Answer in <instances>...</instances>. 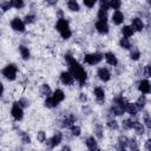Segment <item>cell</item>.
<instances>
[{"instance_id": "cell-1", "label": "cell", "mask_w": 151, "mask_h": 151, "mask_svg": "<svg viewBox=\"0 0 151 151\" xmlns=\"http://www.w3.org/2000/svg\"><path fill=\"white\" fill-rule=\"evenodd\" d=\"M66 70H68L71 72V74L73 76V78L76 80V85L78 86V88L85 90V87L88 85V80H90V73H88L87 67H85L80 63V60L77 59L72 64L66 66Z\"/></svg>"}, {"instance_id": "cell-2", "label": "cell", "mask_w": 151, "mask_h": 151, "mask_svg": "<svg viewBox=\"0 0 151 151\" xmlns=\"http://www.w3.org/2000/svg\"><path fill=\"white\" fill-rule=\"evenodd\" d=\"M53 28L58 33L59 38L63 41L71 40L72 37H73V34H74L73 28H72V25H71V20L67 17L55 19L54 22H53Z\"/></svg>"}, {"instance_id": "cell-3", "label": "cell", "mask_w": 151, "mask_h": 151, "mask_svg": "<svg viewBox=\"0 0 151 151\" xmlns=\"http://www.w3.org/2000/svg\"><path fill=\"white\" fill-rule=\"evenodd\" d=\"M0 76L4 80L8 81V83H14L19 79L20 76V70H19V65L14 61H9L6 63L1 70H0Z\"/></svg>"}, {"instance_id": "cell-4", "label": "cell", "mask_w": 151, "mask_h": 151, "mask_svg": "<svg viewBox=\"0 0 151 151\" xmlns=\"http://www.w3.org/2000/svg\"><path fill=\"white\" fill-rule=\"evenodd\" d=\"M80 63L85 67H97L101 65L103 63V51L94 50V51H88L84 52L80 59Z\"/></svg>"}, {"instance_id": "cell-5", "label": "cell", "mask_w": 151, "mask_h": 151, "mask_svg": "<svg viewBox=\"0 0 151 151\" xmlns=\"http://www.w3.org/2000/svg\"><path fill=\"white\" fill-rule=\"evenodd\" d=\"M94 78L98 80L99 84L105 86V85L110 84L113 80L114 71L112 68H110L109 66H106V65H99L94 70Z\"/></svg>"}, {"instance_id": "cell-6", "label": "cell", "mask_w": 151, "mask_h": 151, "mask_svg": "<svg viewBox=\"0 0 151 151\" xmlns=\"http://www.w3.org/2000/svg\"><path fill=\"white\" fill-rule=\"evenodd\" d=\"M107 90L101 84H94L91 87L90 96L98 106H105L107 103Z\"/></svg>"}, {"instance_id": "cell-7", "label": "cell", "mask_w": 151, "mask_h": 151, "mask_svg": "<svg viewBox=\"0 0 151 151\" xmlns=\"http://www.w3.org/2000/svg\"><path fill=\"white\" fill-rule=\"evenodd\" d=\"M63 143H65V131L54 129V131L51 134H48V138H47L46 143L44 144V147L50 151H54Z\"/></svg>"}, {"instance_id": "cell-8", "label": "cell", "mask_w": 151, "mask_h": 151, "mask_svg": "<svg viewBox=\"0 0 151 151\" xmlns=\"http://www.w3.org/2000/svg\"><path fill=\"white\" fill-rule=\"evenodd\" d=\"M129 25L133 29V32L137 34H143L144 32L149 31V22H146L140 15L133 14L129 19Z\"/></svg>"}, {"instance_id": "cell-9", "label": "cell", "mask_w": 151, "mask_h": 151, "mask_svg": "<svg viewBox=\"0 0 151 151\" xmlns=\"http://www.w3.org/2000/svg\"><path fill=\"white\" fill-rule=\"evenodd\" d=\"M103 61L105 63L104 65L109 66L112 70H117L120 66V59H119L118 54L112 50L103 51Z\"/></svg>"}, {"instance_id": "cell-10", "label": "cell", "mask_w": 151, "mask_h": 151, "mask_svg": "<svg viewBox=\"0 0 151 151\" xmlns=\"http://www.w3.org/2000/svg\"><path fill=\"white\" fill-rule=\"evenodd\" d=\"M9 29L17 34H25L27 32V26L25 25L21 15H13L8 21Z\"/></svg>"}, {"instance_id": "cell-11", "label": "cell", "mask_w": 151, "mask_h": 151, "mask_svg": "<svg viewBox=\"0 0 151 151\" xmlns=\"http://www.w3.org/2000/svg\"><path fill=\"white\" fill-rule=\"evenodd\" d=\"M134 92L137 94H144L150 96L151 93V81L146 78H138L134 81Z\"/></svg>"}, {"instance_id": "cell-12", "label": "cell", "mask_w": 151, "mask_h": 151, "mask_svg": "<svg viewBox=\"0 0 151 151\" xmlns=\"http://www.w3.org/2000/svg\"><path fill=\"white\" fill-rule=\"evenodd\" d=\"M58 81L63 87H66V88L76 87V80H74L73 76L71 74V72L66 68L61 70L58 73Z\"/></svg>"}, {"instance_id": "cell-13", "label": "cell", "mask_w": 151, "mask_h": 151, "mask_svg": "<svg viewBox=\"0 0 151 151\" xmlns=\"http://www.w3.org/2000/svg\"><path fill=\"white\" fill-rule=\"evenodd\" d=\"M126 12L124 9H119V11H112L110 12V17H109V22L110 25L114 26V27H120L125 24L126 21Z\"/></svg>"}, {"instance_id": "cell-14", "label": "cell", "mask_w": 151, "mask_h": 151, "mask_svg": "<svg viewBox=\"0 0 151 151\" xmlns=\"http://www.w3.org/2000/svg\"><path fill=\"white\" fill-rule=\"evenodd\" d=\"M92 27H93V32H96L100 37H107L111 33V25L109 21H105V20L94 19Z\"/></svg>"}, {"instance_id": "cell-15", "label": "cell", "mask_w": 151, "mask_h": 151, "mask_svg": "<svg viewBox=\"0 0 151 151\" xmlns=\"http://www.w3.org/2000/svg\"><path fill=\"white\" fill-rule=\"evenodd\" d=\"M8 113H9V116H11L12 120L15 122V123H21V122L25 119V110H24L21 106H19V104H18L15 100L12 101V104H11V106H9Z\"/></svg>"}, {"instance_id": "cell-16", "label": "cell", "mask_w": 151, "mask_h": 151, "mask_svg": "<svg viewBox=\"0 0 151 151\" xmlns=\"http://www.w3.org/2000/svg\"><path fill=\"white\" fill-rule=\"evenodd\" d=\"M91 134L94 136L99 143L105 140V138H106V129H105L104 123L101 120H96V122L92 123Z\"/></svg>"}, {"instance_id": "cell-17", "label": "cell", "mask_w": 151, "mask_h": 151, "mask_svg": "<svg viewBox=\"0 0 151 151\" xmlns=\"http://www.w3.org/2000/svg\"><path fill=\"white\" fill-rule=\"evenodd\" d=\"M21 17H22V20H24L25 25L27 26V28L31 27V26L37 25V24H38V20H39L38 11L34 9V8H31V7H28V9H27V11L24 13V15H21Z\"/></svg>"}, {"instance_id": "cell-18", "label": "cell", "mask_w": 151, "mask_h": 151, "mask_svg": "<svg viewBox=\"0 0 151 151\" xmlns=\"http://www.w3.org/2000/svg\"><path fill=\"white\" fill-rule=\"evenodd\" d=\"M143 50L140 48V46L138 45H133L132 48L127 52V59L131 61V63H134V64H140V61L143 60Z\"/></svg>"}, {"instance_id": "cell-19", "label": "cell", "mask_w": 151, "mask_h": 151, "mask_svg": "<svg viewBox=\"0 0 151 151\" xmlns=\"http://www.w3.org/2000/svg\"><path fill=\"white\" fill-rule=\"evenodd\" d=\"M131 133H132V136H134V137H137V138H139V139H144L145 137L150 136V132H149V131L145 129V126L140 123L139 118H138V119H136V122H134V125H133V127H132Z\"/></svg>"}, {"instance_id": "cell-20", "label": "cell", "mask_w": 151, "mask_h": 151, "mask_svg": "<svg viewBox=\"0 0 151 151\" xmlns=\"http://www.w3.org/2000/svg\"><path fill=\"white\" fill-rule=\"evenodd\" d=\"M104 126L106 129V131H110L112 133H118L120 130V125H119V119L116 117H105L104 119Z\"/></svg>"}, {"instance_id": "cell-21", "label": "cell", "mask_w": 151, "mask_h": 151, "mask_svg": "<svg viewBox=\"0 0 151 151\" xmlns=\"http://www.w3.org/2000/svg\"><path fill=\"white\" fill-rule=\"evenodd\" d=\"M51 97H52V99H53L59 106H61V105L66 101V99H67V93H66V91H65L63 87L58 86V87H54V88H53V92H52Z\"/></svg>"}, {"instance_id": "cell-22", "label": "cell", "mask_w": 151, "mask_h": 151, "mask_svg": "<svg viewBox=\"0 0 151 151\" xmlns=\"http://www.w3.org/2000/svg\"><path fill=\"white\" fill-rule=\"evenodd\" d=\"M17 50H18V54L22 61H29L32 59V50L27 44L20 42L18 45Z\"/></svg>"}, {"instance_id": "cell-23", "label": "cell", "mask_w": 151, "mask_h": 151, "mask_svg": "<svg viewBox=\"0 0 151 151\" xmlns=\"http://www.w3.org/2000/svg\"><path fill=\"white\" fill-rule=\"evenodd\" d=\"M83 144L85 146L86 150L88 151H92V150H96L100 146V143L97 140V138L94 136H92L91 133L86 134V136H83Z\"/></svg>"}, {"instance_id": "cell-24", "label": "cell", "mask_w": 151, "mask_h": 151, "mask_svg": "<svg viewBox=\"0 0 151 151\" xmlns=\"http://www.w3.org/2000/svg\"><path fill=\"white\" fill-rule=\"evenodd\" d=\"M65 134H66V137H70V138H73V139L81 138V137L84 136L83 126H81L79 123H76V124H73L67 131H65Z\"/></svg>"}, {"instance_id": "cell-25", "label": "cell", "mask_w": 151, "mask_h": 151, "mask_svg": "<svg viewBox=\"0 0 151 151\" xmlns=\"http://www.w3.org/2000/svg\"><path fill=\"white\" fill-rule=\"evenodd\" d=\"M64 6H65V12H70L72 14H78L83 11V7H81V4L77 0H67L64 2Z\"/></svg>"}, {"instance_id": "cell-26", "label": "cell", "mask_w": 151, "mask_h": 151, "mask_svg": "<svg viewBox=\"0 0 151 151\" xmlns=\"http://www.w3.org/2000/svg\"><path fill=\"white\" fill-rule=\"evenodd\" d=\"M137 107L139 109L140 112H143L144 110L149 109V96H144V94H136V97L132 100Z\"/></svg>"}, {"instance_id": "cell-27", "label": "cell", "mask_w": 151, "mask_h": 151, "mask_svg": "<svg viewBox=\"0 0 151 151\" xmlns=\"http://www.w3.org/2000/svg\"><path fill=\"white\" fill-rule=\"evenodd\" d=\"M142 112L139 111V109L137 107V105L132 101V100H129L125 105V116L127 117H131V118H139V114Z\"/></svg>"}, {"instance_id": "cell-28", "label": "cell", "mask_w": 151, "mask_h": 151, "mask_svg": "<svg viewBox=\"0 0 151 151\" xmlns=\"http://www.w3.org/2000/svg\"><path fill=\"white\" fill-rule=\"evenodd\" d=\"M134 45V42H133V40L132 39H127V38H124V37H118V39H117V46H118V48L120 50V51H123V52H129L131 48H132V46Z\"/></svg>"}, {"instance_id": "cell-29", "label": "cell", "mask_w": 151, "mask_h": 151, "mask_svg": "<svg viewBox=\"0 0 151 151\" xmlns=\"http://www.w3.org/2000/svg\"><path fill=\"white\" fill-rule=\"evenodd\" d=\"M52 92H53V87L51 86L50 83L42 81V83H40V84L38 85V93H39V96H40L41 99L50 97V96L52 94Z\"/></svg>"}, {"instance_id": "cell-30", "label": "cell", "mask_w": 151, "mask_h": 151, "mask_svg": "<svg viewBox=\"0 0 151 151\" xmlns=\"http://www.w3.org/2000/svg\"><path fill=\"white\" fill-rule=\"evenodd\" d=\"M119 35L133 40L134 37H136V33L133 32V29L131 28V26H130L129 24H124L123 26L119 27Z\"/></svg>"}, {"instance_id": "cell-31", "label": "cell", "mask_w": 151, "mask_h": 151, "mask_svg": "<svg viewBox=\"0 0 151 151\" xmlns=\"http://www.w3.org/2000/svg\"><path fill=\"white\" fill-rule=\"evenodd\" d=\"M47 138H48V132L45 129H38L35 131V133H34V140L39 145H42L44 146V144L46 143Z\"/></svg>"}, {"instance_id": "cell-32", "label": "cell", "mask_w": 151, "mask_h": 151, "mask_svg": "<svg viewBox=\"0 0 151 151\" xmlns=\"http://www.w3.org/2000/svg\"><path fill=\"white\" fill-rule=\"evenodd\" d=\"M139 120H140V123L145 126V129L150 132V131H151V116H150L149 109L144 110V111L139 114Z\"/></svg>"}, {"instance_id": "cell-33", "label": "cell", "mask_w": 151, "mask_h": 151, "mask_svg": "<svg viewBox=\"0 0 151 151\" xmlns=\"http://www.w3.org/2000/svg\"><path fill=\"white\" fill-rule=\"evenodd\" d=\"M15 101H17V103L19 104V106H21L25 111L32 107V99H31V97H29V96L21 94V96H19V97L17 98V100H15Z\"/></svg>"}, {"instance_id": "cell-34", "label": "cell", "mask_w": 151, "mask_h": 151, "mask_svg": "<svg viewBox=\"0 0 151 151\" xmlns=\"http://www.w3.org/2000/svg\"><path fill=\"white\" fill-rule=\"evenodd\" d=\"M77 100L80 105H85V104H90V100H91V97H90V93L86 91V90H79L78 94H77Z\"/></svg>"}, {"instance_id": "cell-35", "label": "cell", "mask_w": 151, "mask_h": 151, "mask_svg": "<svg viewBox=\"0 0 151 151\" xmlns=\"http://www.w3.org/2000/svg\"><path fill=\"white\" fill-rule=\"evenodd\" d=\"M19 139L21 145H25V146L32 145V142H33V137L27 131H19Z\"/></svg>"}, {"instance_id": "cell-36", "label": "cell", "mask_w": 151, "mask_h": 151, "mask_svg": "<svg viewBox=\"0 0 151 151\" xmlns=\"http://www.w3.org/2000/svg\"><path fill=\"white\" fill-rule=\"evenodd\" d=\"M42 106H44L46 110H50V111H54V110H58V109L60 107V106L52 99L51 96L42 99Z\"/></svg>"}, {"instance_id": "cell-37", "label": "cell", "mask_w": 151, "mask_h": 151, "mask_svg": "<svg viewBox=\"0 0 151 151\" xmlns=\"http://www.w3.org/2000/svg\"><path fill=\"white\" fill-rule=\"evenodd\" d=\"M11 6H12V9L17 12H21L28 7V4L24 0H11Z\"/></svg>"}, {"instance_id": "cell-38", "label": "cell", "mask_w": 151, "mask_h": 151, "mask_svg": "<svg viewBox=\"0 0 151 151\" xmlns=\"http://www.w3.org/2000/svg\"><path fill=\"white\" fill-rule=\"evenodd\" d=\"M151 77V66H150V63L149 61H145L140 64V78H146V79H150Z\"/></svg>"}, {"instance_id": "cell-39", "label": "cell", "mask_w": 151, "mask_h": 151, "mask_svg": "<svg viewBox=\"0 0 151 151\" xmlns=\"http://www.w3.org/2000/svg\"><path fill=\"white\" fill-rule=\"evenodd\" d=\"M107 7H109V11L112 12V11H119L124 7V2L120 1V0H109L107 1Z\"/></svg>"}, {"instance_id": "cell-40", "label": "cell", "mask_w": 151, "mask_h": 151, "mask_svg": "<svg viewBox=\"0 0 151 151\" xmlns=\"http://www.w3.org/2000/svg\"><path fill=\"white\" fill-rule=\"evenodd\" d=\"M80 4H81V7H85L87 11H92V9L97 8L98 1L97 0H83Z\"/></svg>"}, {"instance_id": "cell-41", "label": "cell", "mask_w": 151, "mask_h": 151, "mask_svg": "<svg viewBox=\"0 0 151 151\" xmlns=\"http://www.w3.org/2000/svg\"><path fill=\"white\" fill-rule=\"evenodd\" d=\"M12 11V6H11V0H4L0 1V13H8Z\"/></svg>"}, {"instance_id": "cell-42", "label": "cell", "mask_w": 151, "mask_h": 151, "mask_svg": "<svg viewBox=\"0 0 151 151\" xmlns=\"http://www.w3.org/2000/svg\"><path fill=\"white\" fill-rule=\"evenodd\" d=\"M140 150L142 151H151V138H150V136H147L144 139H142Z\"/></svg>"}, {"instance_id": "cell-43", "label": "cell", "mask_w": 151, "mask_h": 151, "mask_svg": "<svg viewBox=\"0 0 151 151\" xmlns=\"http://www.w3.org/2000/svg\"><path fill=\"white\" fill-rule=\"evenodd\" d=\"M58 151H73V147H72V145H71L70 143L65 142V143H63V144L58 147Z\"/></svg>"}, {"instance_id": "cell-44", "label": "cell", "mask_w": 151, "mask_h": 151, "mask_svg": "<svg viewBox=\"0 0 151 151\" xmlns=\"http://www.w3.org/2000/svg\"><path fill=\"white\" fill-rule=\"evenodd\" d=\"M5 93H6V85L2 80H0V99L4 98Z\"/></svg>"}, {"instance_id": "cell-45", "label": "cell", "mask_w": 151, "mask_h": 151, "mask_svg": "<svg viewBox=\"0 0 151 151\" xmlns=\"http://www.w3.org/2000/svg\"><path fill=\"white\" fill-rule=\"evenodd\" d=\"M0 151H2V150H1V147H0Z\"/></svg>"}]
</instances>
